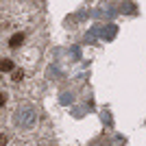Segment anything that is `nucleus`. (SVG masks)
Wrapping results in <instances>:
<instances>
[{
	"mask_svg": "<svg viewBox=\"0 0 146 146\" xmlns=\"http://www.w3.org/2000/svg\"><path fill=\"white\" fill-rule=\"evenodd\" d=\"M15 70V61L9 59V57H2L0 59V72H13Z\"/></svg>",
	"mask_w": 146,
	"mask_h": 146,
	"instance_id": "nucleus-2",
	"label": "nucleus"
},
{
	"mask_svg": "<svg viewBox=\"0 0 146 146\" xmlns=\"http://www.w3.org/2000/svg\"><path fill=\"white\" fill-rule=\"evenodd\" d=\"M2 105H5V94L0 92V107H2Z\"/></svg>",
	"mask_w": 146,
	"mask_h": 146,
	"instance_id": "nucleus-6",
	"label": "nucleus"
},
{
	"mask_svg": "<svg viewBox=\"0 0 146 146\" xmlns=\"http://www.w3.org/2000/svg\"><path fill=\"white\" fill-rule=\"evenodd\" d=\"M7 144V135H0V146H5Z\"/></svg>",
	"mask_w": 146,
	"mask_h": 146,
	"instance_id": "nucleus-5",
	"label": "nucleus"
},
{
	"mask_svg": "<svg viewBox=\"0 0 146 146\" xmlns=\"http://www.w3.org/2000/svg\"><path fill=\"white\" fill-rule=\"evenodd\" d=\"M22 79H24V72H22V70H13V76H11L13 83H20Z\"/></svg>",
	"mask_w": 146,
	"mask_h": 146,
	"instance_id": "nucleus-4",
	"label": "nucleus"
},
{
	"mask_svg": "<svg viewBox=\"0 0 146 146\" xmlns=\"http://www.w3.org/2000/svg\"><path fill=\"white\" fill-rule=\"evenodd\" d=\"M15 124L20 129H33L37 124V111L33 105H20L15 109Z\"/></svg>",
	"mask_w": 146,
	"mask_h": 146,
	"instance_id": "nucleus-1",
	"label": "nucleus"
},
{
	"mask_svg": "<svg viewBox=\"0 0 146 146\" xmlns=\"http://www.w3.org/2000/svg\"><path fill=\"white\" fill-rule=\"evenodd\" d=\"M22 44H24V33H15V35L9 37V48L15 50V48H20Z\"/></svg>",
	"mask_w": 146,
	"mask_h": 146,
	"instance_id": "nucleus-3",
	"label": "nucleus"
}]
</instances>
